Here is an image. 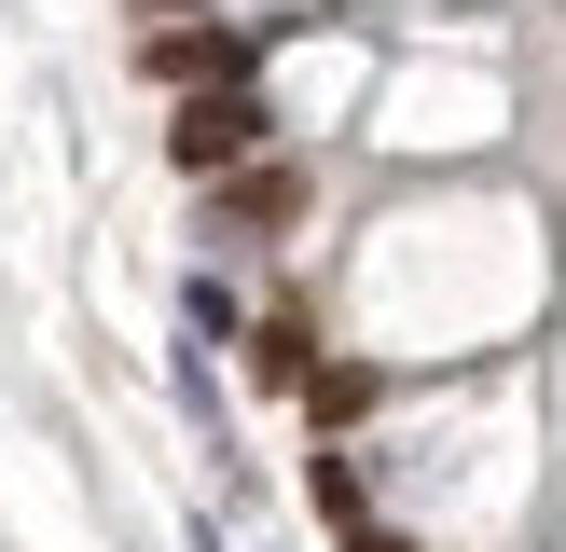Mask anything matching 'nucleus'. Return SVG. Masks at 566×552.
<instances>
[{
  "mask_svg": "<svg viewBox=\"0 0 566 552\" xmlns=\"http://www.w3.org/2000/svg\"><path fill=\"white\" fill-rule=\"evenodd\" d=\"M249 373H263V386H304V373H318V331H304L291 304H276V318H249Z\"/></svg>",
  "mask_w": 566,
  "mask_h": 552,
  "instance_id": "obj_4",
  "label": "nucleus"
},
{
  "mask_svg": "<svg viewBox=\"0 0 566 552\" xmlns=\"http://www.w3.org/2000/svg\"><path fill=\"white\" fill-rule=\"evenodd\" d=\"M221 221H235V235H291L304 221V166H235V180H221Z\"/></svg>",
  "mask_w": 566,
  "mask_h": 552,
  "instance_id": "obj_3",
  "label": "nucleus"
},
{
  "mask_svg": "<svg viewBox=\"0 0 566 552\" xmlns=\"http://www.w3.org/2000/svg\"><path fill=\"white\" fill-rule=\"evenodd\" d=\"M263 138H276V110L249 83H208V97H180L166 152H180V180H235V166H263Z\"/></svg>",
  "mask_w": 566,
  "mask_h": 552,
  "instance_id": "obj_1",
  "label": "nucleus"
},
{
  "mask_svg": "<svg viewBox=\"0 0 566 552\" xmlns=\"http://www.w3.org/2000/svg\"><path fill=\"white\" fill-rule=\"evenodd\" d=\"M346 552H415V539H401V524H374V511H359V524H346Z\"/></svg>",
  "mask_w": 566,
  "mask_h": 552,
  "instance_id": "obj_6",
  "label": "nucleus"
},
{
  "mask_svg": "<svg viewBox=\"0 0 566 552\" xmlns=\"http://www.w3.org/2000/svg\"><path fill=\"white\" fill-rule=\"evenodd\" d=\"M153 83H180V97L249 83V28H153Z\"/></svg>",
  "mask_w": 566,
  "mask_h": 552,
  "instance_id": "obj_2",
  "label": "nucleus"
},
{
  "mask_svg": "<svg viewBox=\"0 0 566 552\" xmlns=\"http://www.w3.org/2000/svg\"><path fill=\"white\" fill-rule=\"evenodd\" d=\"M304 401H318V428H359V414L387 401V373H374V359H318V373H304Z\"/></svg>",
  "mask_w": 566,
  "mask_h": 552,
  "instance_id": "obj_5",
  "label": "nucleus"
}]
</instances>
